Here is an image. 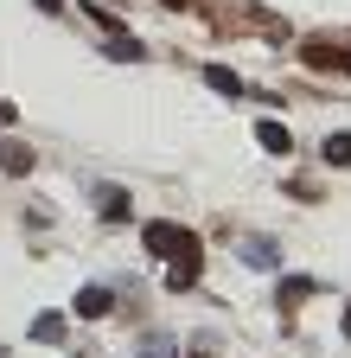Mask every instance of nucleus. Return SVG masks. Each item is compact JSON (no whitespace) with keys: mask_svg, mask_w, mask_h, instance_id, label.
Returning <instances> with one entry per match:
<instances>
[{"mask_svg":"<svg viewBox=\"0 0 351 358\" xmlns=\"http://www.w3.org/2000/svg\"><path fill=\"white\" fill-rule=\"evenodd\" d=\"M141 243H147V256H198V237L186 231V224H166V217H154V224H141Z\"/></svg>","mask_w":351,"mask_h":358,"instance_id":"obj_1","label":"nucleus"},{"mask_svg":"<svg viewBox=\"0 0 351 358\" xmlns=\"http://www.w3.org/2000/svg\"><path fill=\"white\" fill-rule=\"evenodd\" d=\"M237 256H243V268H255V275H275V268H281V243L275 237H243Z\"/></svg>","mask_w":351,"mask_h":358,"instance_id":"obj_2","label":"nucleus"},{"mask_svg":"<svg viewBox=\"0 0 351 358\" xmlns=\"http://www.w3.org/2000/svg\"><path fill=\"white\" fill-rule=\"evenodd\" d=\"M109 307H115V288H103V282H83V288H77V301H70L77 320H103Z\"/></svg>","mask_w":351,"mask_h":358,"instance_id":"obj_3","label":"nucleus"},{"mask_svg":"<svg viewBox=\"0 0 351 358\" xmlns=\"http://www.w3.org/2000/svg\"><path fill=\"white\" fill-rule=\"evenodd\" d=\"M103 58H115V64H141L147 45H141L135 32H109V38H103Z\"/></svg>","mask_w":351,"mask_h":358,"instance_id":"obj_4","label":"nucleus"},{"mask_svg":"<svg viewBox=\"0 0 351 358\" xmlns=\"http://www.w3.org/2000/svg\"><path fill=\"white\" fill-rule=\"evenodd\" d=\"M38 166V154L26 148V141H0V173H13V179H26Z\"/></svg>","mask_w":351,"mask_h":358,"instance_id":"obj_5","label":"nucleus"},{"mask_svg":"<svg viewBox=\"0 0 351 358\" xmlns=\"http://www.w3.org/2000/svg\"><path fill=\"white\" fill-rule=\"evenodd\" d=\"M313 288H320L313 275H281V282H275V307H287V313H294V307L313 294Z\"/></svg>","mask_w":351,"mask_h":358,"instance_id":"obj_6","label":"nucleus"},{"mask_svg":"<svg viewBox=\"0 0 351 358\" xmlns=\"http://www.w3.org/2000/svg\"><path fill=\"white\" fill-rule=\"evenodd\" d=\"M255 141L269 148V154H287V148H294V134H287V128H281L275 115H262V122H255Z\"/></svg>","mask_w":351,"mask_h":358,"instance_id":"obj_7","label":"nucleus"},{"mask_svg":"<svg viewBox=\"0 0 351 358\" xmlns=\"http://www.w3.org/2000/svg\"><path fill=\"white\" fill-rule=\"evenodd\" d=\"M198 262H204V256H179V262L166 268V288H172V294H186V288L198 282Z\"/></svg>","mask_w":351,"mask_h":358,"instance_id":"obj_8","label":"nucleus"},{"mask_svg":"<svg viewBox=\"0 0 351 358\" xmlns=\"http://www.w3.org/2000/svg\"><path fill=\"white\" fill-rule=\"evenodd\" d=\"M96 211H103L109 224H121V217H128V192H121V186H103V192H96Z\"/></svg>","mask_w":351,"mask_h":358,"instance_id":"obj_9","label":"nucleus"},{"mask_svg":"<svg viewBox=\"0 0 351 358\" xmlns=\"http://www.w3.org/2000/svg\"><path fill=\"white\" fill-rule=\"evenodd\" d=\"M204 83H211V90H224V96H243V77L224 71V64H204Z\"/></svg>","mask_w":351,"mask_h":358,"instance_id":"obj_10","label":"nucleus"},{"mask_svg":"<svg viewBox=\"0 0 351 358\" xmlns=\"http://www.w3.org/2000/svg\"><path fill=\"white\" fill-rule=\"evenodd\" d=\"M332 166H351V128H338V134H326V148H320Z\"/></svg>","mask_w":351,"mask_h":358,"instance_id":"obj_11","label":"nucleus"},{"mask_svg":"<svg viewBox=\"0 0 351 358\" xmlns=\"http://www.w3.org/2000/svg\"><path fill=\"white\" fill-rule=\"evenodd\" d=\"M32 339L38 345H58L64 339V320H58V313H38V320H32Z\"/></svg>","mask_w":351,"mask_h":358,"instance_id":"obj_12","label":"nucleus"},{"mask_svg":"<svg viewBox=\"0 0 351 358\" xmlns=\"http://www.w3.org/2000/svg\"><path fill=\"white\" fill-rule=\"evenodd\" d=\"M83 13H90L103 32H128V26H121V13H115V7H103V0H83Z\"/></svg>","mask_w":351,"mask_h":358,"instance_id":"obj_13","label":"nucleus"},{"mask_svg":"<svg viewBox=\"0 0 351 358\" xmlns=\"http://www.w3.org/2000/svg\"><path fill=\"white\" fill-rule=\"evenodd\" d=\"M172 352H179V345H172V333H147V339H141V358H172Z\"/></svg>","mask_w":351,"mask_h":358,"instance_id":"obj_14","label":"nucleus"},{"mask_svg":"<svg viewBox=\"0 0 351 358\" xmlns=\"http://www.w3.org/2000/svg\"><path fill=\"white\" fill-rule=\"evenodd\" d=\"M13 115H20V109H13V103H7V96H0V122H13Z\"/></svg>","mask_w":351,"mask_h":358,"instance_id":"obj_15","label":"nucleus"},{"mask_svg":"<svg viewBox=\"0 0 351 358\" xmlns=\"http://www.w3.org/2000/svg\"><path fill=\"white\" fill-rule=\"evenodd\" d=\"M32 7H45V13H58V7H64V0H32Z\"/></svg>","mask_w":351,"mask_h":358,"instance_id":"obj_16","label":"nucleus"},{"mask_svg":"<svg viewBox=\"0 0 351 358\" xmlns=\"http://www.w3.org/2000/svg\"><path fill=\"white\" fill-rule=\"evenodd\" d=\"M160 7H192V0H160Z\"/></svg>","mask_w":351,"mask_h":358,"instance_id":"obj_17","label":"nucleus"},{"mask_svg":"<svg viewBox=\"0 0 351 358\" xmlns=\"http://www.w3.org/2000/svg\"><path fill=\"white\" fill-rule=\"evenodd\" d=\"M338 327H345V333H351V307H345V320H338Z\"/></svg>","mask_w":351,"mask_h":358,"instance_id":"obj_18","label":"nucleus"},{"mask_svg":"<svg viewBox=\"0 0 351 358\" xmlns=\"http://www.w3.org/2000/svg\"><path fill=\"white\" fill-rule=\"evenodd\" d=\"M338 71H345V77H351V58H338Z\"/></svg>","mask_w":351,"mask_h":358,"instance_id":"obj_19","label":"nucleus"},{"mask_svg":"<svg viewBox=\"0 0 351 358\" xmlns=\"http://www.w3.org/2000/svg\"><path fill=\"white\" fill-rule=\"evenodd\" d=\"M186 358H211V352H186Z\"/></svg>","mask_w":351,"mask_h":358,"instance_id":"obj_20","label":"nucleus"},{"mask_svg":"<svg viewBox=\"0 0 351 358\" xmlns=\"http://www.w3.org/2000/svg\"><path fill=\"white\" fill-rule=\"evenodd\" d=\"M0 358H7V345H0Z\"/></svg>","mask_w":351,"mask_h":358,"instance_id":"obj_21","label":"nucleus"}]
</instances>
